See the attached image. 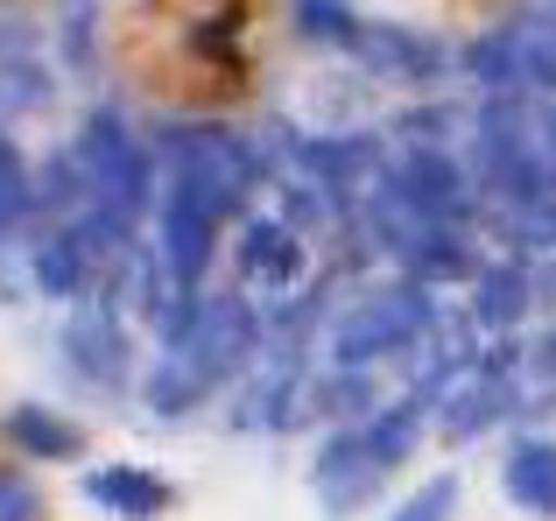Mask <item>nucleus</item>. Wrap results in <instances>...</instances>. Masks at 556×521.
<instances>
[{"label":"nucleus","mask_w":556,"mask_h":521,"mask_svg":"<svg viewBox=\"0 0 556 521\" xmlns=\"http://www.w3.org/2000/svg\"><path fill=\"white\" fill-rule=\"evenodd\" d=\"M444 22H458V28H472V22H493V14L507 8V0H430Z\"/></svg>","instance_id":"2"},{"label":"nucleus","mask_w":556,"mask_h":521,"mask_svg":"<svg viewBox=\"0 0 556 521\" xmlns=\"http://www.w3.org/2000/svg\"><path fill=\"white\" fill-rule=\"evenodd\" d=\"M282 8L275 0H106V56L127 92L169 113H232L261 92Z\"/></svg>","instance_id":"1"}]
</instances>
